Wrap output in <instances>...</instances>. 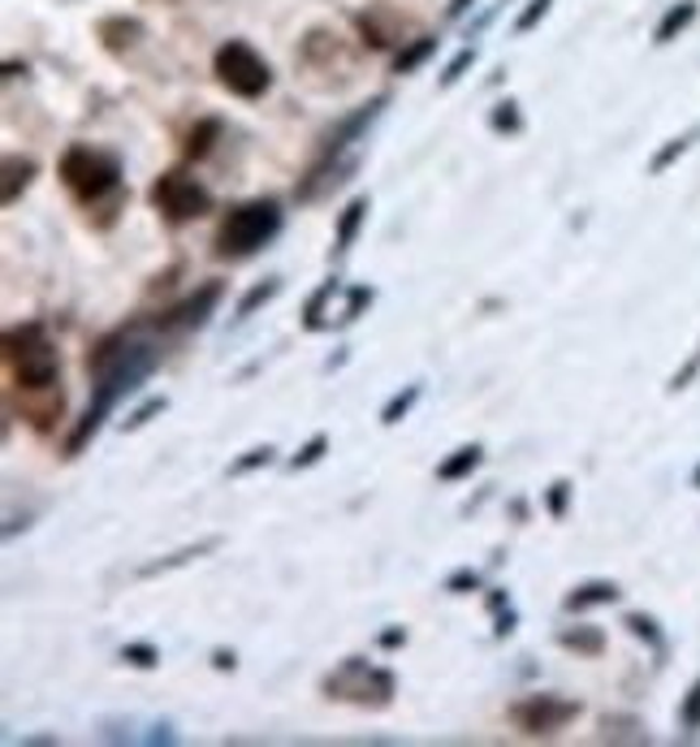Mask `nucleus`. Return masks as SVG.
I'll return each instance as SVG.
<instances>
[{"label": "nucleus", "instance_id": "obj_9", "mask_svg": "<svg viewBox=\"0 0 700 747\" xmlns=\"http://www.w3.org/2000/svg\"><path fill=\"white\" fill-rule=\"evenodd\" d=\"M221 298H225V281H204L187 303H178L160 325L165 329H204L212 320V312L221 307Z\"/></svg>", "mask_w": 700, "mask_h": 747}, {"label": "nucleus", "instance_id": "obj_2", "mask_svg": "<svg viewBox=\"0 0 700 747\" xmlns=\"http://www.w3.org/2000/svg\"><path fill=\"white\" fill-rule=\"evenodd\" d=\"M66 191L74 195L78 207H104L109 216L122 207L126 191H122V156L117 151H104V147H91V143H70L61 151V165H57Z\"/></svg>", "mask_w": 700, "mask_h": 747}, {"label": "nucleus", "instance_id": "obj_5", "mask_svg": "<svg viewBox=\"0 0 700 747\" xmlns=\"http://www.w3.org/2000/svg\"><path fill=\"white\" fill-rule=\"evenodd\" d=\"M212 73H216V82H221L229 95H238V100H260V95L273 87V69H269V61H264L247 39L221 44L216 57H212Z\"/></svg>", "mask_w": 700, "mask_h": 747}, {"label": "nucleus", "instance_id": "obj_31", "mask_svg": "<svg viewBox=\"0 0 700 747\" xmlns=\"http://www.w3.org/2000/svg\"><path fill=\"white\" fill-rule=\"evenodd\" d=\"M472 66H476V48L467 44V48H459V53H454V61L445 66V73H441V87H454V82H459V78H463V73H467Z\"/></svg>", "mask_w": 700, "mask_h": 747}, {"label": "nucleus", "instance_id": "obj_20", "mask_svg": "<svg viewBox=\"0 0 700 747\" xmlns=\"http://www.w3.org/2000/svg\"><path fill=\"white\" fill-rule=\"evenodd\" d=\"M420 398H424V385H420V381H416V385H407L403 394H394V398L385 403V410H381V423H385V428L403 423V419H407V415L416 410V403H420Z\"/></svg>", "mask_w": 700, "mask_h": 747}, {"label": "nucleus", "instance_id": "obj_23", "mask_svg": "<svg viewBox=\"0 0 700 747\" xmlns=\"http://www.w3.org/2000/svg\"><path fill=\"white\" fill-rule=\"evenodd\" d=\"M216 135H221V122H216V117L200 122V126L187 135V156H191V160H204V156L212 151V138Z\"/></svg>", "mask_w": 700, "mask_h": 747}, {"label": "nucleus", "instance_id": "obj_35", "mask_svg": "<svg viewBox=\"0 0 700 747\" xmlns=\"http://www.w3.org/2000/svg\"><path fill=\"white\" fill-rule=\"evenodd\" d=\"M476 588H481V575H476V570H454V575L445 579V592H454V597L476 592Z\"/></svg>", "mask_w": 700, "mask_h": 747}, {"label": "nucleus", "instance_id": "obj_8", "mask_svg": "<svg viewBox=\"0 0 700 747\" xmlns=\"http://www.w3.org/2000/svg\"><path fill=\"white\" fill-rule=\"evenodd\" d=\"M584 713L579 700H566L554 691H537V695H523L519 704H510V722L523 731V735H558L562 726H571L575 717Z\"/></svg>", "mask_w": 700, "mask_h": 747}, {"label": "nucleus", "instance_id": "obj_15", "mask_svg": "<svg viewBox=\"0 0 700 747\" xmlns=\"http://www.w3.org/2000/svg\"><path fill=\"white\" fill-rule=\"evenodd\" d=\"M342 290V281L338 276H329V281H320V290L307 298V307H303V329L307 333H320V329H334L329 320H325V307H329V298Z\"/></svg>", "mask_w": 700, "mask_h": 747}, {"label": "nucleus", "instance_id": "obj_11", "mask_svg": "<svg viewBox=\"0 0 700 747\" xmlns=\"http://www.w3.org/2000/svg\"><path fill=\"white\" fill-rule=\"evenodd\" d=\"M697 13H700V0H675V4L662 13V22H657L653 44H675V39L697 22Z\"/></svg>", "mask_w": 700, "mask_h": 747}, {"label": "nucleus", "instance_id": "obj_7", "mask_svg": "<svg viewBox=\"0 0 700 747\" xmlns=\"http://www.w3.org/2000/svg\"><path fill=\"white\" fill-rule=\"evenodd\" d=\"M151 207L169 225H187V220H200V216L212 212V191L200 178H191L182 169H169V173H160L151 182Z\"/></svg>", "mask_w": 700, "mask_h": 747}, {"label": "nucleus", "instance_id": "obj_25", "mask_svg": "<svg viewBox=\"0 0 700 747\" xmlns=\"http://www.w3.org/2000/svg\"><path fill=\"white\" fill-rule=\"evenodd\" d=\"M325 454H329V437H325V432H316V437H312V441H307V445H303V450H298L285 467H290V472H307V467H316Z\"/></svg>", "mask_w": 700, "mask_h": 747}, {"label": "nucleus", "instance_id": "obj_28", "mask_svg": "<svg viewBox=\"0 0 700 747\" xmlns=\"http://www.w3.org/2000/svg\"><path fill=\"white\" fill-rule=\"evenodd\" d=\"M679 726H684V735L692 739L700 735V679L692 682V691L684 695V709H679Z\"/></svg>", "mask_w": 700, "mask_h": 747}, {"label": "nucleus", "instance_id": "obj_16", "mask_svg": "<svg viewBox=\"0 0 700 747\" xmlns=\"http://www.w3.org/2000/svg\"><path fill=\"white\" fill-rule=\"evenodd\" d=\"M31 178H35V160L31 156H4V207L18 204V195L31 186Z\"/></svg>", "mask_w": 700, "mask_h": 747}, {"label": "nucleus", "instance_id": "obj_4", "mask_svg": "<svg viewBox=\"0 0 700 747\" xmlns=\"http://www.w3.org/2000/svg\"><path fill=\"white\" fill-rule=\"evenodd\" d=\"M285 225V212L278 200H247V204L229 207L221 229H216V256L221 260H251L256 251H264Z\"/></svg>", "mask_w": 700, "mask_h": 747}, {"label": "nucleus", "instance_id": "obj_33", "mask_svg": "<svg viewBox=\"0 0 700 747\" xmlns=\"http://www.w3.org/2000/svg\"><path fill=\"white\" fill-rule=\"evenodd\" d=\"M550 4L554 0H528V9L515 18V35H528L537 22H545V13H550Z\"/></svg>", "mask_w": 700, "mask_h": 747}, {"label": "nucleus", "instance_id": "obj_6", "mask_svg": "<svg viewBox=\"0 0 700 747\" xmlns=\"http://www.w3.org/2000/svg\"><path fill=\"white\" fill-rule=\"evenodd\" d=\"M329 700H350L363 709H385L394 700V675L381 666H368L363 657H347L329 679H325Z\"/></svg>", "mask_w": 700, "mask_h": 747}, {"label": "nucleus", "instance_id": "obj_39", "mask_svg": "<svg viewBox=\"0 0 700 747\" xmlns=\"http://www.w3.org/2000/svg\"><path fill=\"white\" fill-rule=\"evenodd\" d=\"M692 484H697V488H700V467H697V476H692Z\"/></svg>", "mask_w": 700, "mask_h": 747}, {"label": "nucleus", "instance_id": "obj_32", "mask_svg": "<svg viewBox=\"0 0 700 747\" xmlns=\"http://www.w3.org/2000/svg\"><path fill=\"white\" fill-rule=\"evenodd\" d=\"M122 661H131V666H139V670H156V666H160V648H151V644H126V648H122Z\"/></svg>", "mask_w": 700, "mask_h": 747}, {"label": "nucleus", "instance_id": "obj_10", "mask_svg": "<svg viewBox=\"0 0 700 747\" xmlns=\"http://www.w3.org/2000/svg\"><path fill=\"white\" fill-rule=\"evenodd\" d=\"M619 597H623V592H619V584H610V579H588V584H579V588H571V592H566L562 610L584 613V610H597V605H614Z\"/></svg>", "mask_w": 700, "mask_h": 747}, {"label": "nucleus", "instance_id": "obj_37", "mask_svg": "<svg viewBox=\"0 0 700 747\" xmlns=\"http://www.w3.org/2000/svg\"><path fill=\"white\" fill-rule=\"evenodd\" d=\"M472 4H476V0H450V9H445V13H450V18L459 22V18H463V13L472 9Z\"/></svg>", "mask_w": 700, "mask_h": 747}, {"label": "nucleus", "instance_id": "obj_24", "mask_svg": "<svg viewBox=\"0 0 700 747\" xmlns=\"http://www.w3.org/2000/svg\"><path fill=\"white\" fill-rule=\"evenodd\" d=\"M489 126H493V131H497V135H519V131H523V117H519V104H515V100H501V104H493Z\"/></svg>", "mask_w": 700, "mask_h": 747}, {"label": "nucleus", "instance_id": "obj_22", "mask_svg": "<svg viewBox=\"0 0 700 747\" xmlns=\"http://www.w3.org/2000/svg\"><path fill=\"white\" fill-rule=\"evenodd\" d=\"M623 626H628V631L635 635V640L653 644V648H657V657L666 653V640H662V631H657V622H653L648 613H628V618H623Z\"/></svg>", "mask_w": 700, "mask_h": 747}, {"label": "nucleus", "instance_id": "obj_13", "mask_svg": "<svg viewBox=\"0 0 700 747\" xmlns=\"http://www.w3.org/2000/svg\"><path fill=\"white\" fill-rule=\"evenodd\" d=\"M212 548H221V541H216V536H208V541H200V544H187V548H178V553H169V557H160V562H147L139 575H143V579L169 575V570H178V566H187V562L204 557V553H212Z\"/></svg>", "mask_w": 700, "mask_h": 747}, {"label": "nucleus", "instance_id": "obj_27", "mask_svg": "<svg viewBox=\"0 0 700 747\" xmlns=\"http://www.w3.org/2000/svg\"><path fill=\"white\" fill-rule=\"evenodd\" d=\"M372 298H376V290H372V285H354V290H350L347 312L338 316V329H347V325H354V320H359V316H363V312L372 307Z\"/></svg>", "mask_w": 700, "mask_h": 747}, {"label": "nucleus", "instance_id": "obj_1", "mask_svg": "<svg viewBox=\"0 0 700 747\" xmlns=\"http://www.w3.org/2000/svg\"><path fill=\"white\" fill-rule=\"evenodd\" d=\"M156 363H160V346L147 338V325H126V329L109 333V338L91 350V359H87V372H91V407H87V415L78 419V428H74L70 441H66V459H78V454L95 441V432L104 428V419L117 410L122 398H131L143 381L156 372Z\"/></svg>", "mask_w": 700, "mask_h": 747}, {"label": "nucleus", "instance_id": "obj_3", "mask_svg": "<svg viewBox=\"0 0 700 747\" xmlns=\"http://www.w3.org/2000/svg\"><path fill=\"white\" fill-rule=\"evenodd\" d=\"M4 363L18 381V389H26V394H48L61 385V354L39 320L4 329Z\"/></svg>", "mask_w": 700, "mask_h": 747}, {"label": "nucleus", "instance_id": "obj_29", "mask_svg": "<svg viewBox=\"0 0 700 747\" xmlns=\"http://www.w3.org/2000/svg\"><path fill=\"white\" fill-rule=\"evenodd\" d=\"M160 410H169V398H147L139 410H131V415L122 419V432H139L143 423H151Z\"/></svg>", "mask_w": 700, "mask_h": 747}, {"label": "nucleus", "instance_id": "obj_21", "mask_svg": "<svg viewBox=\"0 0 700 747\" xmlns=\"http://www.w3.org/2000/svg\"><path fill=\"white\" fill-rule=\"evenodd\" d=\"M697 138H700V126H692L688 135L670 138V143H666V147H662V151L648 160V173H666V169H670V165H675L684 151H692V143H697Z\"/></svg>", "mask_w": 700, "mask_h": 747}, {"label": "nucleus", "instance_id": "obj_30", "mask_svg": "<svg viewBox=\"0 0 700 747\" xmlns=\"http://www.w3.org/2000/svg\"><path fill=\"white\" fill-rule=\"evenodd\" d=\"M571 479H554L550 484V493H545V510H550V519H566V501H571Z\"/></svg>", "mask_w": 700, "mask_h": 747}, {"label": "nucleus", "instance_id": "obj_34", "mask_svg": "<svg viewBox=\"0 0 700 747\" xmlns=\"http://www.w3.org/2000/svg\"><path fill=\"white\" fill-rule=\"evenodd\" d=\"M697 376H700V346H697V354H692V359H688V363H684V367H679V372L670 376V394H679V389H688V385H692Z\"/></svg>", "mask_w": 700, "mask_h": 747}, {"label": "nucleus", "instance_id": "obj_26", "mask_svg": "<svg viewBox=\"0 0 700 747\" xmlns=\"http://www.w3.org/2000/svg\"><path fill=\"white\" fill-rule=\"evenodd\" d=\"M273 459H278V450H273V445H256V450H247L242 459H234V463H229V476H251V472L269 467Z\"/></svg>", "mask_w": 700, "mask_h": 747}, {"label": "nucleus", "instance_id": "obj_38", "mask_svg": "<svg viewBox=\"0 0 700 747\" xmlns=\"http://www.w3.org/2000/svg\"><path fill=\"white\" fill-rule=\"evenodd\" d=\"M212 666L216 670H234V653H212Z\"/></svg>", "mask_w": 700, "mask_h": 747}, {"label": "nucleus", "instance_id": "obj_36", "mask_svg": "<svg viewBox=\"0 0 700 747\" xmlns=\"http://www.w3.org/2000/svg\"><path fill=\"white\" fill-rule=\"evenodd\" d=\"M403 644H407V631H403V626L381 631V648H403Z\"/></svg>", "mask_w": 700, "mask_h": 747}, {"label": "nucleus", "instance_id": "obj_19", "mask_svg": "<svg viewBox=\"0 0 700 747\" xmlns=\"http://www.w3.org/2000/svg\"><path fill=\"white\" fill-rule=\"evenodd\" d=\"M432 53H437V35H420V39H411V44L394 57V73H416Z\"/></svg>", "mask_w": 700, "mask_h": 747}, {"label": "nucleus", "instance_id": "obj_18", "mask_svg": "<svg viewBox=\"0 0 700 747\" xmlns=\"http://www.w3.org/2000/svg\"><path fill=\"white\" fill-rule=\"evenodd\" d=\"M558 644L571 653H584V657H601L606 635H601V626H566V631H558Z\"/></svg>", "mask_w": 700, "mask_h": 747}, {"label": "nucleus", "instance_id": "obj_12", "mask_svg": "<svg viewBox=\"0 0 700 747\" xmlns=\"http://www.w3.org/2000/svg\"><path fill=\"white\" fill-rule=\"evenodd\" d=\"M368 212H372V200H368V195H359V200H350V204L342 207V216H338V234H334V251H338V256H347L350 247H354V238H359V229H363Z\"/></svg>", "mask_w": 700, "mask_h": 747}, {"label": "nucleus", "instance_id": "obj_14", "mask_svg": "<svg viewBox=\"0 0 700 747\" xmlns=\"http://www.w3.org/2000/svg\"><path fill=\"white\" fill-rule=\"evenodd\" d=\"M481 459H485L481 445H459V450L437 467V479H441V484H459V479H467L481 467Z\"/></svg>", "mask_w": 700, "mask_h": 747}, {"label": "nucleus", "instance_id": "obj_17", "mask_svg": "<svg viewBox=\"0 0 700 747\" xmlns=\"http://www.w3.org/2000/svg\"><path fill=\"white\" fill-rule=\"evenodd\" d=\"M281 294V276H264L260 285H251L242 298H238V307H234V320H251L260 307H269L273 298Z\"/></svg>", "mask_w": 700, "mask_h": 747}]
</instances>
